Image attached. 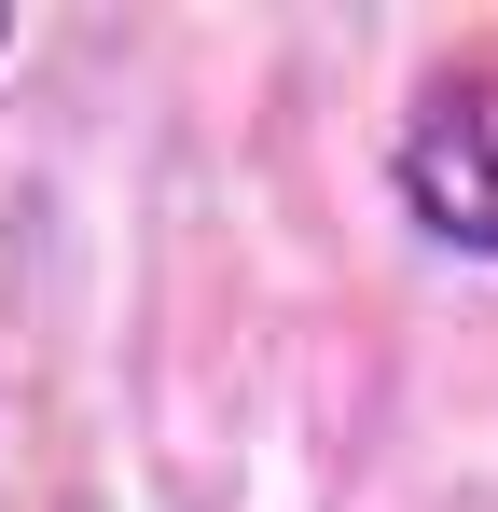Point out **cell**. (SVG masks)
Instances as JSON below:
<instances>
[{
  "label": "cell",
  "mask_w": 498,
  "mask_h": 512,
  "mask_svg": "<svg viewBox=\"0 0 498 512\" xmlns=\"http://www.w3.org/2000/svg\"><path fill=\"white\" fill-rule=\"evenodd\" d=\"M388 180H402V222L429 250L498 263V42L415 84L402 139H388Z\"/></svg>",
  "instance_id": "1"
},
{
  "label": "cell",
  "mask_w": 498,
  "mask_h": 512,
  "mask_svg": "<svg viewBox=\"0 0 498 512\" xmlns=\"http://www.w3.org/2000/svg\"><path fill=\"white\" fill-rule=\"evenodd\" d=\"M0 56H14V14H0Z\"/></svg>",
  "instance_id": "2"
}]
</instances>
